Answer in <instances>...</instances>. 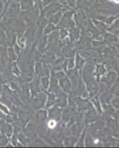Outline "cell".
<instances>
[{
  "mask_svg": "<svg viewBox=\"0 0 119 148\" xmlns=\"http://www.w3.org/2000/svg\"><path fill=\"white\" fill-rule=\"evenodd\" d=\"M55 126V122L54 121H51L50 122H49V127H50L51 128L54 127Z\"/></svg>",
  "mask_w": 119,
  "mask_h": 148,
  "instance_id": "cell-1",
  "label": "cell"
},
{
  "mask_svg": "<svg viewBox=\"0 0 119 148\" xmlns=\"http://www.w3.org/2000/svg\"><path fill=\"white\" fill-rule=\"evenodd\" d=\"M116 2H119V0H116Z\"/></svg>",
  "mask_w": 119,
  "mask_h": 148,
  "instance_id": "cell-2",
  "label": "cell"
}]
</instances>
